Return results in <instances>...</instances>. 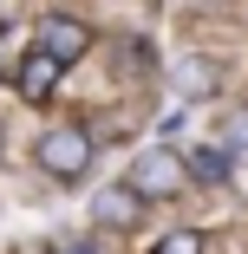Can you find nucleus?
Here are the masks:
<instances>
[{"mask_svg": "<svg viewBox=\"0 0 248 254\" xmlns=\"http://www.w3.org/2000/svg\"><path fill=\"white\" fill-rule=\"evenodd\" d=\"M91 163V130L85 124H53L39 137V170L46 176H59V183H79Z\"/></svg>", "mask_w": 248, "mask_h": 254, "instance_id": "f257e3e1", "label": "nucleus"}, {"mask_svg": "<svg viewBox=\"0 0 248 254\" xmlns=\"http://www.w3.org/2000/svg\"><path fill=\"white\" fill-rule=\"evenodd\" d=\"M131 189H137L144 202H170V195H183V189H189V170H183V157H176V150L151 143V150L131 163Z\"/></svg>", "mask_w": 248, "mask_h": 254, "instance_id": "f03ea898", "label": "nucleus"}, {"mask_svg": "<svg viewBox=\"0 0 248 254\" xmlns=\"http://www.w3.org/2000/svg\"><path fill=\"white\" fill-rule=\"evenodd\" d=\"M39 53L59 59V65H72V59L91 53V33H85L79 20H66V13H46V20H39Z\"/></svg>", "mask_w": 248, "mask_h": 254, "instance_id": "7ed1b4c3", "label": "nucleus"}, {"mask_svg": "<svg viewBox=\"0 0 248 254\" xmlns=\"http://www.w3.org/2000/svg\"><path fill=\"white\" fill-rule=\"evenodd\" d=\"M91 222H98V228H118V235H124V228H137V222H144V195H137L131 183L98 189V195H91Z\"/></svg>", "mask_w": 248, "mask_h": 254, "instance_id": "20e7f679", "label": "nucleus"}, {"mask_svg": "<svg viewBox=\"0 0 248 254\" xmlns=\"http://www.w3.org/2000/svg\"><path fill=\"white\" fill-rule=\"evenodd\" d=\"M59 59H46L39 53V46H33V53L20 59V98H33V105H39V98H53V85H59Z\"/></svg>", "mask_w": 248, "mask_h": 254, "instance_id": "39448f33", "label": "nucleus"}, {"mask_svg": "<svg viewBox=\"0 0 248 254\" xmlns=\"http://www.w3.org/2000/svg\"><path fill=\"white\" fill-rule=\"evenodd\" d=\"M170 85H176V98H209V91H216V65H209L203 53H183V59L170 65Z\"/></svg>", "mask_w": 248, "mask_h": 254, "instance_id": "423d86ee", "label": "nucleus"}, {"mask_svg": "<svg viewBox=\"0 0 248 254\" xmlns=\"http://www.w3.org/2000/svg\"><path fill=\"white\" fill-rule=\"evenodd\" d=\"M183 170H189L196 183H229V150H222V143H189V150H183Z\"/></svg>", "mask_w": 248, "mask_h": 254, "instance_id": "0eeeda50", "label": "nucleus"}, {"mask_svg": "<svg viewBox=\"0 0 248 254\" xmlns=\"http://www.w3.org/2000/svg\"><path fill=\"white\" fill-rule=\"evenodd\" d=\"M216 143L229 150V157H248V111H235V118H229V130H222Z\"/></svg>", "mask_w": 248, "mask_h": 254, "instance_id": "6e6552de", "label": "nucleus"}, {"mask_svg": "<svg viewBox=\"0 0 248 254\" xmlns=\"http://www.w3.org/2000/svg\"><path fill=\"white\" fill-rule=\"evenodd\" d=\"M157 254H203V235H196V228H176V235L157 241Z\"/></svg>", "mask_w": 248, "mask_h": 254, "instance_id": "1a4fd4ad", "label": "nucleus"}]
</instances>
